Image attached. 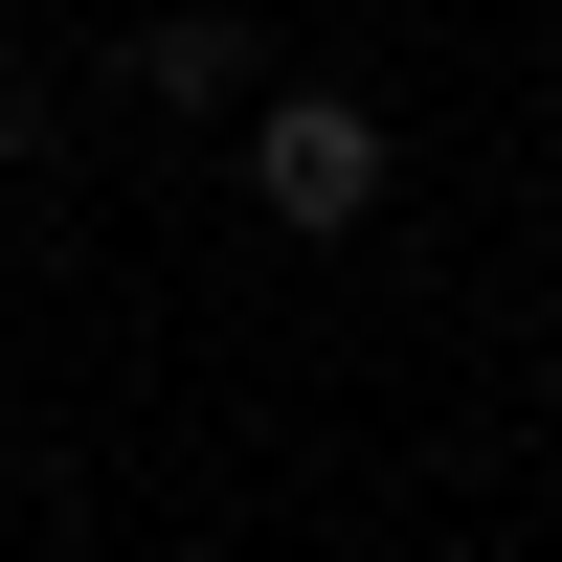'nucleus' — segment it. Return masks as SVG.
<instances>
[{
  "mask_svg": "<svg viewBox=\"0 0 562 562\" xmlns=\"http://www.w3.org/2000/svg\"><path fill=\"white\" fill-rule=\"evenodd\" d=\"M135 90H158V113H225V90H248V23H203V0H180V23L135 45Z\"/></svg>",
  "mask_w": 562,
  "mask_h": 562,
  "instance_id": "nucleus-2",
  "label": "nucleus"
},
{
  "mask_svg": "<svg viewBox=\"0 0 562 562\" xmlns=\"http://www.w3.org/2000/svg\"><path fill=\"white\" fill-rule=\"evenodd\" d=\"M383 180H405V135L360 113V90H270V113H248V203L270 225H360Z\"/></svg>",
  "mask_w": 562,
  "mask_h": 562,
  "instance_id": "nucleus-1",
  "label": "nucleus"
}]
</instances>
